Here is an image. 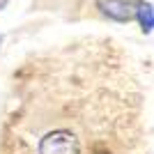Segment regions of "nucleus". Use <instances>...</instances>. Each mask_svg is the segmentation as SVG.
<instances>
[{"label": "nucleus", "mask_w": 154, "mask_h": 154, "mask_svg": "<svg viewBox=\"0 0 154 154\" xmlns=\"http://www.w3.org/2000/svg\"><path fill=\"white\" fill-rule=\"evenodd\" d=\"M136 16H138V21H140L143 32H152L154 14H152V5H149V2H140V5H136Z\"/></svg>", "instance_id": "3"}, {"label": "nucleus", "mask_w": 154, "mask_h": 154, "mask_svg": "<svg viewBox=\"0 0 154 154\" xmlns=\"http://www.w3.org/2000/svg\"><path fill=\"white\" fill-rule=\"evenodd\" d=\"M37 154H81V138L67 127L51 129L39 138Z\"/></svg>", "instance_id": "1"}, {"label": "nucleus", "mask_w": 154, "mask_h": 154, "mask_svg": "<svg viewBox=\"0 0 154 154\" xmlns=\"http://www.w3.org/2000/svg\"><path fill=\"white\" fill-rule=\"evenodd\" d=\"M97 7L108 19L122 21V23L124 21H131L136 16V5L131 0H97Z\"/></svg>", "instance_id": "2"}]
</instances>
